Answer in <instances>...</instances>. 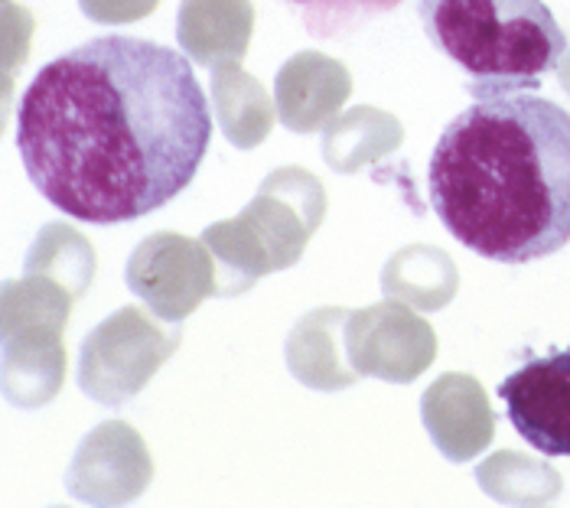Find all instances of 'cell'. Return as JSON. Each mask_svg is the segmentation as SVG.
Listing matches in <instances>:
<instances>
[{
    "instance_id": "1",
    "label": "cell",
    "mask_w": 570,
    "mask_h": 508,
    "mask_svg": "<svg viewBox=\"0 0 570 508\" xmlns=\"http://www.w3.org/2000/svg\"><path fill=\"white\" fill-rule=\"evenodd\" d=\"M213 140L186 52L98 37L52 62L17 105V150L49 206L91 225L164 209L196 179Z\"/></svg>"
},
{
    "instance_id": "2",
    "label": "cell",
    "mask_w": 570,
    "mask_h": 508,
    "mask_svg": "<svg viewBox=\"0 0 570 508\" xmlns=\"http://www.w3.org/2000/svg\"><path fill=\"white\" fill-rule=\"evenodd\" d=\"M431 206L480 257L528 264L570 242V111L512 91L443 127L428 169Z\"/></svg>"
},
{
    "instance_id": "3",
    "label": "cell",
    "mask_w": 570,
    "mask_h": 508,
    "mask_svg": "<svg viewBox=\"0 0 570 508\" xmlns=\"http://www.w3.org/2000/svg\"><path fill=\"white\" fill-rule=\"evenodd\" d=\"M417 13L431 46L470 79L476 101L538 88L568 52L544 0H417Z\"/></svg>"
},
{
    "instance_id": "4",
    "label": "cell",
    "mask_w": 570,
    "mask_h": 508,
    "mask_svg": "<svg viewBox=\"0 0 570 508\" xmlns=\"http://www.w3.org/2000/svg\"><path fill=\"white\" fill-rule=\"evenodd\" d=\"M76 296L43 274L3 284V398L10 408H43L66 379L62 330Z\"/></svg>"
},
{
    "instance_id": "5",
    "label": "cell",
    "mask_w": 570,
    "mask_h": 508,
    "mask_svg": "<svg viewBox=\"0 0 570 508\" xmlns=\"http://www.w3.org/2000/svg\"><path fill=\"white\" fill-rule=\"evenodd\" d=\"M183 330L170 320H154L140 306H125L101 320L79 352V388L105 408L134 401L167 359L179 349Z\"/></svg>"
},
{
    "instance_id": "6",
    "label": "cell",
    "mask_w": 570,
    "mask_h": 508,
    "mask_svg": "<svg viewBox=\"0 0 570 508\" xmlns=\"http://www.w3.org/2000/svg\"><path fill=\"white\" fill-rule=\"evenodd\" d=\"M125 281L160 320L183 323L203 300L216 296V261L203 238L157 232L147 235L125 267Z\"/></svg>"
},
{
    "instance_id": "7",
    "label": "cell",
    "mask_w": 570,
    "mask_h": 508,
    "mask_svg": "<svg viewBox=\"0 0 570 508\" xmlns=\"http://www.w3.org/2000/svg\"><path fill=\"white\" fill-rule=\"evenodd\" d=\"M346 349L352 369L362 379L411 384L438 359L434 326L401 300H382L365 310H352L346 323Z\"/></svg>"
},
{
    "instance_id": "8",
    "label": "cell",
    "mask_w": 570,
    "mask_h": 508,
    "mask_svg": "<svg viewBox=\"0 0 570 508\" xmlns=\"http://www.w3.org/2000/svg\"><path fill=\"white\" fill-rule=\"evenodd\" d=\"M154 460L131 423L108 421L88 430L69 463L66 489L86 506H125L144 496Z\"/></svg>"
},
{
    "instance_id": "9",
    "label": "cell",
    "mask_w": 570,
    "mask_h": 508,
    "mask_svg": "<svg viewBox=\"0 0 570 508\" xmlns=\"http://www.w3.org/2000/svg\"><path fill=\"white\" fill-rule=\"evenodd\" d=\"M519 437L544 457H570V349L525 362L499 384Z\"/></svg>"
},
{
    "instance_id": "10",
    "label": "cell",
    "mask_w": 570,
    "mask_h": 508,
    "mask_svg": "<svg viewBox=\"0 0 570 508\" xmlns=\"http://www.w3.org/2000/svg\"><path fill=\"white\" fill-rule=\"evenodd\" d=\"M242 215L262 235L274 257V271H287L304 257L309 235L326 215V189L304 167H281L264 176Z\"/></svg>"
},
{
    "instance_id": "11",
    "label": "cell",
    "mask_w": 570,
    "mask_h": 508,
    "mask_svg": "<svg viewBox=\"0 0 570 508\" xmlns=\"http://www.w3.org/2000/svg\"><path fill=\"white\" fill-rule=\"evenodd\" d=\"M421 421L438 453L450 463H470L495 437V411L480 379L466 372L440 375L421 398Z\"/></svg>"
},
{
    "instance_id": "12",
    "label": "cell",
    "mask_w": 570,
    "mask_h": 508,
    "mask_svg": "<svg viewBox=\"0 0 570 508\" xmlns=\"http://www.w3.org/2000/svg\"><path fill=\"white\" fill-rule=\"evenodd\" d=\"M274 88L281 125L309 134L340 118V108L352 91V79L343 62L323 52H297L291 62L281 66Z\"/></svg>"
},
{
    "instance_id": "13",
    "label": "cell",
    "mask_w": 570,
    "mask_h": 508,
    "mask_svg": "<svg viewBox=\"0 0 570 508\" xmlns=\"http://www.w3.org/2000/svg\"><path fill=\"white\" fill-rule=\"evenodd\" d=\"M352 310L343 306H320L297 320L291 330L284 359L291 375L313 391H343L362 379L350 362L346 349V323Z\"/></svg>"
},
{
    "instance_id": "14",
    "label": "cell",
    "mask_w": 570,
    "mask_h": 508,
    "mask_svg": "<svg viewBox=\"0 0 570 508\" xmlns=\"http://www.w3.org/2000/svg\"><path fill=\"white\" fill-rule=\"evenodd\" d=\"M255 33L252 0H183L176 17V40L199 66L242 62Z\"/></svg>"
},
{
    "instance_id": "15",
    "label": "cell",
    "mask_w": 570,
    "mask_h": 508,
    "mask_svg": "<svg viewBox=\"0 0 570 508\" xmlns=\"http://www.w3.org/2000/svg\"><path fill=\"white\" fill-rule=\"evenodd\" d=\"M382 291L414 310H443L460 291L456 261L434 245H404L382 267Z\"/></svg>"
},
{
    "instance_id": "16",
    "label": "cell",
    "mask_w": 570,
    "mask_h": 508,
    "mask_svg": "<svg viewBox=\"0 0 570 508\" xmlns=\"http://www.w3.org/2000/svg\"><path fill=\"white\" fill-rule=\"evenodd\" d=\"M404 140V127L395 115L372 105L350 108L323 130V160L336 173H358L395 154Z\"/></svg>"
},
{
    "instance_id": "17",
    "label": "cell",
    "mask_w": 570,
    "mask_h": 508,
    "mask_svg": "<svg viewBox=\"0 0 570 508\" xmlns=\"http://www.w3.org/2000/svg\"><path fill=\"white\" fill-rule=\"evenodd\" d=\"M213 105L225 140L238 150L258 147L271 134L277 115L264 85L245 69H238L235 62L213 69Z\"/></svg>"
},
{
    "instance_id": "18",
    "label": "cell",
    "mask_w": 570,
    "mask_h": 508,
    "mask_svg": "<svg viewBox=\"0 0 570 508\" xmlns=\"http://www.w3.org/2000/svg\"><path fill=\"white\" fill-rule=\"evenodd\" d=\"M203 245L216 261V296H238L252 291L262 277L274 274V257L255 232V225L238 212L235 218L216 222L203 232Z\"/></svg>"
},
{
    "instance_id": "19",
    "label": "cell",
    "mask_w": 570,
    "mask_h": 508,
    "mask_svg": "<svg viewBox=\"0 0 570 508\" xmlns=\"http://www.w3.org/2000/svg\"><path fill=\"white\" fill-rule=\"evenodd\" d=\"M23 274H43L49 281L62 284L72 296H82L95 277L91 242L66 222H49L27 252Z\"/></svg>"
},
{
    "instance_id": "20",
    "label": "cell",
    "mask_w": 570,
    "mask_h": 508,
    "mask_svg": "<svg viewBox=\"0 0 570 508\" xmlns=\"http://www.w3.org/2000/svg\"><path fill=\"white\" fill-rule=\"evenodd\" d=\"M476 479L485 496L505 506H538L561 496V472L544 460L502 450L476 466Z\"/></svg>"
},
{
    "instance_id": "21",
    "label": "cell",
    "mask_w": 570,
    "mask_h": 508,
    "mask_svg": "<svg viewBox=\"0 0 570 508\" xmlns=\"http://www.w3.org/2000/svg\"><path fill=\"white\" fill-rule=\"evenodd\" d=\"M316 40H350L355 30L401 7V0H277Z\"/></svg>"
},
{
    "instance_id": "22",
    "label": "cell",
    "mask_w": 570,
    "mask_h": 508,
    "mask_svg": "<svg viewBox=\"0 0 570 508\" xmlns=\"http://www.w3.org/2000/svg\"><path fill=\"white\" fill-rule=\"evenodd\" d=\"M86 10L88 20L95 23H134L147 13H154V7L160 0H79Z\"/></svg>"
},
{
    "instance_id": "23",
    "label": "cell",
    "mask_w": 570,
    "mask_h": 508,
    "mask_svg": "<svg viewBox=\"0 0 570 508\" xmlns=\"http://www.w3.org/2000/svg\"><path fill=\"white\" fill-rule=\"evenodd\" d=\"M558 82H561V88L570 95V49L564 52V59H561V66H558Z\"/></svg>"
}]
</instances>
